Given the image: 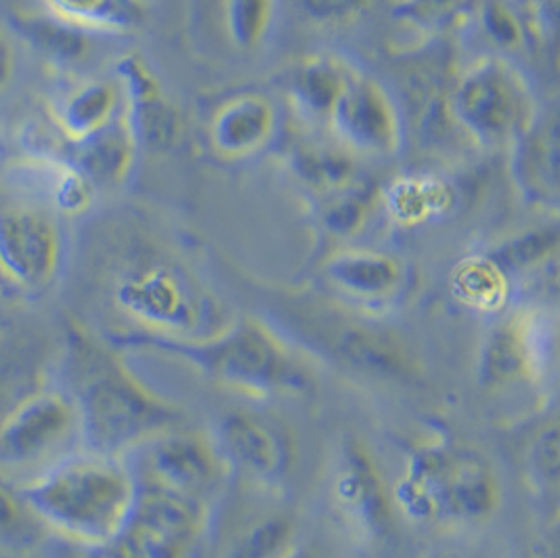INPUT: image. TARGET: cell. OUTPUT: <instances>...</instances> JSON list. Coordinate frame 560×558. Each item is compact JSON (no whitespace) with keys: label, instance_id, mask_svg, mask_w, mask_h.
<instances>
[{"label":"cell","instance_id":"484cf974","mask_svg":"<svg viewBox=\"0 0 560 558\" xmlns=\"http://www.w3.org/2000/svg\"><path fill=\"white\" fill-rule=\"evenodd\" d=\"M52 15L84 32H127L139 26L143 0H49Z\"/></svg>","mask_w":560,"mask_h":558},{"label":"cell","instance_id":"3957f363","mask_svg":"<svg viewBox=\"0 0 560 558\" xmlns=\"http://www.w3.org/2000/svg\"><path fill=\"white\" fill-rule=\"evenodd\" d=\"M120 351H155L177 357L206 381L256 399L294 395L308 397L317 381L313 370L267 324L244 317L202 340L132 336L112 340Z\"/></svg>","mask_w":560,"mask_h":558},{"label":"cell","instance_id":"f546056e","mask_svg":"<svg viewBox=\"0 0 560 558\" xmlns=\"http://www.w3.org/2000/svg\"><path fill=\"white\" fill-rule=\"evenodd\" d=\"M296 171L308 185L326 191L328 196L355 185L353 153L338 148H303L296 153Z\"/></svg>","mask_w":560,"mask_h":558},{"label":"cell","instance_id":"7c38bea8","mask_svg":"<svg viewBox=\"0 0 560 558\" xmlns=\"http://www.w3.org/2000/svg\"><path fill=\"white\" fill-rule=\"evenodd\" d=\"M330 504L361 542H381L393 527V496L383 473L363 443L349 441L340 447L330 479Z\"/></svg>","mask_w":560,"mask_h":558},{"label":"cell","instance_id":"7402d4cb","mask_svg":"<svg viewBox=\"0 0 560 558\" xmlns=\"http://www.w3.org/2000/svg\"><path fill=\"white\" fill-rule=\"evenodd\" d=\"M120 89L107 80H89L72 89L55 107V120L61 132L82 143L118 120Z\"/></svg>","mask_w":560,"mask_h":558},{"label":"cell","instance_id":"8d00e7d4","mask_svg":"<svg viewBox=\"0 0 560 558\" xmlns=\"http://www.w3.org/2000/svg\"><path fill=\"white\" fill-rule=\"evenodd\" d=\"M38 555L43 558H102L100 550L84 548V546L70 544V542H63L57 537H49Z\"/></svg>","mask_w":560,"mask_h":558},{"label":"cell","instance_id":"8992f818","mask_svg":"<svg viewBox=\"0 0 560 558\" xmlns=\"http://www.w3.org/2000/svg\"><path fill=\"white\" fill-rule=\"evenodd\" d=\"M82 447L77 404L63 386L38 382L0 409V479H34Z\"/></svg>","mask_w":560,"mask_h":558},{"label":"cell","instance_id":"9c48e42d","mask_svg":"<svg viewBox=\"0 0 560 558\" xmlns=\"http://www.w3.org/2000/svg\"><path fill=\"white\" fill-rule=\"evenodd\" d=\"M557 359L555 317L535 306L512 311L485 338L479 384L500 388L514 382H541Z\"/></svg>","mask_w":560,"mask_h":558},{"label":"cell","instance_id":"44dd1931","mask_svg":"<svg viewBox=\"0 0 560 558\" xmlns=\"http://www.w3.org/2000/svg\"><path fill=\"white\" fill-rule=\"evenodd\" d=\"M77 146L80 150L74 166L93 187L122 185L135 166L139 148L125 116Z\"/></svg>","mask_w":560,"mask_h":558},{"label":"cell","instance_id":"277c9868","mask_svg":"<svg viewBox=\"0 0 560 558\" xmlns=\"http://www.w3.org/2000/svg\"><path fill=\"white\" fill-rule=\"evenodd\" d=\"M109 299L132 328L105 336L107 342L132 336L202 340L233 322L185 265L160 254L128 256L112 278Z\"/></svg>","mask_w":560,"mask_h":558},{"label":"cell","instance_id":"4fadbf2b","mask_svg":"<svg viewBox=\"0 0 560 558\" xmlns=\"http://www.w3.org/2000/svg\"><path fill=\"white\" fill-rule=\"evenodd\" d=\"M228 466L258 483L276 485L288 477L294 462V443L278 420L253 409H231L214 437Z\"/></svg>","mask_w":560,"mask_h":558},{"label":"cell","instance_id":"2e32d148","mask_svg":"<svg viewBox=\"0 0 560 558\" xmlns=\"http://www.w3.org/2000/svg\"><path fill=\"white\" fill-rule=\"evenodd\" d=\"M324 274L345 299L359 305H395L409 288L408 263L395 254L370 248H345L331 254Z\"/></svg>","mask_w":560,"mask_h":558},{"label":"cell","instance_id":"ba28073f","mask_svg":"<svg viewBox=\"0 0 560 558\" xmlns=\"http://www.w3.org/2000/svg\"><path fill=\"white\" fill-rule=\"evenodd\" d=\"M63 233L49 212L13 206L0 212V283L36 299L45 294L63 267Z\"/></svg>","mask_w":560,"mask_h":558},{"label":"cell","instance_id":"7a4b0ae2","mask_svg":"<svg viewBox=\"0 0 560 558\" xmlns=\"http://www.w3.org/2000/svg\"><path fill=\"white\" fill-rule=\"evenodd\" d=\"M49 537L102 550L122 532L139 493L127 457L74 450L15 485Z\"/></svg>","mask_w":560,"mask_h":558},{"label":"cell","instance_id":"e575fe53","mask_svg":"<svg viewBox=\"0 0 560 558\" xmlns=\"http://www.w3.org/2000/svg\"><path fill=\"white\" fill-rule=\"evenodd\" d=\"M308 20L322 26H342L361 18L374 0H299Z\"/></svg>","mask_w":560,"mask_h":558},{"label":"cell","instance_id":"30bf717a","mask_svg":"<svg viewBox=\"0 0 560 558\" xmlns=\"http://www.w3.org/2000/svg\"><path fill=\"white\" fill-rule=\"evenodd\" d=\"M127 460L139 481L153 483L205 504L230 468L214 439L178 427L158 434Z\"/></svg>","mask_w":560,"mask_h":558},{"label":"cell","instance_id":"d6a6232c","mask_svg":"<svg viewBox=\"0 0 560 558\" xmlns=\"http://www.w3.org/2000/svg\"><path fill=\"white\" fill-rule=\"evenodd\" d=\"M475 0H397L395 15L420 30H441L454 24Z\"/></svg>","mask_w":560,"mask_h":558},{"label":"cell","instance_id":"5b68a950","mask_svg":"<svg viewBox=\"0 0 560 558\" xmlns=\"http://www.w3.org/2000/svg\"><path fill=\"white\" fill-rule=\"evenodd\" d=\"M445 116L475 146L510 150L534 125L539 107L523 70L489 55L459 72L445 97Z\"/></svg>","mask_w":560,"mask_h":558},{"label":"cell","instance_id":"f1b7e54d","mask_svg":"<svg viewBox=\"0 0 560 558\" xmlns=\"http://www.w3.org/2000/svg\"><path fill=\"white\" fill-rule=\"evenodd\" d=\"M278 0H221L223 34L233 49L255 51L276 20Z\"/></svg>","mask_w":560,"mask_h":558},{"label":"cell","instance_id":"f35d334b","mask_svg":"<svg viewBox=\"0 0 560 558\" xmlns=\"http://www.w3.org/2000/svg\"><path fill=\"white\" fill-rule=\"evenodd\" d=\"M32 558H43V557H40V555H36V557H32Z\"/></svg>","mask_w":560,"mask_h":558},{"label":"cell","instance_id":"9a60e30c","mask_svg":"<svg viewBox=\"0 0 560 558\" xmlns=\"http://www.w3.org/2000/svg\"><path fill=\"white\" fill-rule=\"evenodd\" d=\"M120 93L127 100V125L139 148L171 150L180 135V116L141 55H125L118 66Z\"/></svg>","mask_w":560,"mask_h":558},{"label":"cell","instance_id":"d6986e66","mask_svg":"<svg viewBox=\"0 0 560 558\" xmlns=\"http://www.w3.org/2000/svg\"><path fill=\"white\" fill-rule=\"evenodd\" d=\"M324 345L331 356L370 376L408 379L413 374V359L406 345L390 332L361 324H340L326 332Z\"/></svg>","mask_w":560,"mask_h":558},{"label":"cell","instance_id":"cb8c5ba5","mask_svg":"<svg viewBox=\"0 0 560 558\" xmlns=\"http://www.w3.org/2000/svg\"><path fill=\"white\" fill-rule=\"evenodd\" d=\"M49 533L27 507L20 489L0 479V555L32 558L40 553Z\"/></svg>","mask_w":560,"mask_h":558},{"label":"cell","instance_id":"1f68e13d","mask_svg":"<svg viewBox=\"0 0 560 558\" xmlns=\"http://www.w3.org/2000/svg\"><path fill=\"white\" fill-rule=\"evenodd\" d=\"M370 206L368 196L357 191L355 185L331 194L330 200L322 210V225L336 237H349L363 228L368 221Z\"/></svg>","mask_w":560,"mask_h":558},{"label":"cell","instance_id":"4316f807","mask_svg":"<svg viewBox=\"0 0 560 558\" xmlns=\"http://www.w3.org/2000/svg\"><path fill=\"white\" fill-rule=\"evenodd\" d=\"M296 523L283 512H267L242 527L225 558H292L296 550Z\"/></svg>","mask_w":560,"mask_h":558},{"label":"cell","instance_id":"e0dca14e","mask_svg":"<svg viewBox=\"0 0 560 558\" xmlns=\"http://www.w3.org/2000/svg\"><path fill=\"white\" fill-rule=\"evenodd\" d=\"M512 178L523 198L541 210L557 212L559 183V123L555 116H539L512 146Z\"/></svg>","mask_w":560,"mask_h":558},{"label":"cell","instance_id":"ac0fdd59","mask_svg":"<svg viewBox=\"0 0 560 558\" xmlns=\"http://www.w3.org/2000/svg\"><path fill=\"white\" fill-rule=\"evenodd\" d=\"M278 128V109L258 93H237L221 103L210 118L208 139L212 150L240 160L265 150Z\"/></svg>","mask_w":560,"mask_h":558},{"label":"cell","instance_id":"74e56055","mask_svg":"<svg viewBox=\"0 0 560 558\" xmlns=\"http://www.w3.org/2000/svg\"><path fill=\"white\" fill-rule=\"evenodd\" d=\"M13 74H15V49L9 34L4 32V27L0 26V93L11 84Z\"/></svg>","mask_w":560,"mask_h":558},{"label":"cell","instance_id":"ffe728a7","mask_svg":"<svg viewBox=\"0 0 560 558\" xmlns=\"http://www.w3.org/2000/svg\"><path fill=\"white\" fill-rule=\"evenodd\" d=\"M355 68L334 55H313L301 61L288 78V95L308 120L328 125L331 109L340 100Z\"/></svg>","mask_w":560,"mask_h":558},{"label":"cell","instance_id":"52a82bcc","mask_svg":"<svg viewBox=\"0 0 560 558\" xmlns=\"http://www.w3.org/2000/svg\"><path fill=\"white\" fill-rule=\"evenodd\" d=\"M139 481V479H137ZM208 504L139 481L122 532L100 550L102 558H187L205 527Z\"/></svg>","mask_w":560,"mask_h":558},{"label":"cell","instance_id":"d4e9b609","mask_svg":"<svg viewBox=\"0 0 560 558\" xmlns=\"http://www.w3.org/2000/svg\"><path fill=\"white\" fill-rule=\"evenodd\" d=\"M18 32L49 61L74 66L91 53L89 32L57 15H24L15 22Z\"/></svg>","mask_w":560,"mask_h":558},{"label":"cell","instance_id":"603a6c76","mask_svg":"<svg viewBox=\"0 0 560 558\" xmlns=\"http://www.w3.org/2000/svg\"><path fill=\"white\" fill-rule=\"evenodd\" d=\"M32 183L34 194L43 196L63 214H80L93 200V183L77 166L52 158L30 160L22 166V177Z\"/></svg>","mask_w":560,"mask_h":558},{"label":"cell","instance_id":"8fae6325","mask_svg":"<svg viewBox=\"0 0 560 558\" xmlns=\"http://www.w3.org/2000/svg\"><path fill=\"white\" fill-rule=\"evenodd\" d=\"M328 127L345 150L372 158L395 155L406 139L404 116L390 91L359 70L334 105Z\"/></svg>","mask_w":560,"mask_h":558},{"label":"cell","instance_id":"6da1fadb","mask_svg":"<svg viewBox=\"0 0 560 558\" xmlns=\"http://www.w3.org/2000/svg\"><path fill=\"white\" fill-rule=\"evenodd\" d=\"M59 372L77 404L84 450L127 457L183 420L173 402L132 372L120 349L77 319L68 324Z\"/></svg>","mask_w":560,"mask_h":558},{"label":"cell","instance_id":"83f0119b","mask_svg":"<svg viewBox=\"0 0 560 558\" xmlns=\"http://www.w3.org/2000/svg\"><path fill=\"white\" fill-rule=\"evenodd\" d=\"M510 278L487 256H472L454 274V294L477 311H498L506 303Z\"/></svg>","mask_w":560,"mask_h":558},{"label":"cell","instance_id":"4dcf8cb0","mask_svg":"<svg viewBox=\"0 0 560 558\" xmlns=\"http://www.w3.org/2000/svg\"><path fill=\"white\" fill-rule=\"evenodd\" d=\"M557 244H559L557 231L537 229L510 240L487 256L510 278L516 271H527L535 265L544 263L550 254L557 253Z\"/></svg>","mask_w":560,"mask_h":558},{"label":"cell","instance_id":"5bb4252c","mask_svg":"<svg viewBox=\"0 0 560 558\" xmlns=\"http://www.w3.org/2000/svg\"><path fill=\"white\" fill-rule=\"evenodd\" d=\"M434 493L439 521L479 523L502 502V487L493 466L477 452L452 445L441 452Z\"/></svg>","mask_w":560,"mask_h":558},{"label":"cell","instance_id":"d590c367","mask_svg":"<svg viewBox=\"0 0 560 558\" xmlns=\"http://www.w3.org/2000/svg\"><path fill=\"white\" fill-rule=\"evenodd\" d=\"M534 464L541 477L557 483L559 479V429H557V425H552L537 439L534 447Z\"/></svg>","mask_w":560,"mask_h":558},{"label":"cell","instance_id":"ab89813d","mask_svg":"<svg viewBox=\"0 0 560 558\" xmlns=\"http://www.w3.org/2000/svg\"><path fill=\"white\" fill-rule=\"evenodd\" d=\"M0 558H7V557H2V555H0Z\"/></svg>","mask_w":560,"mask_h":558},{"label":"cell","instance_id":"836d02e7","mask_svg":"<svg viewBox=\"0 0 560 558\" xmlns=\"http://www.w3.org/2000/svg\"><path fill=\"white\" fill-rule=\"evenodd\" d=\"M481 24L489 38L506 49H518L527 43V30L521 13L506 0H485Z\"/></svg>","mask_w":560,"mask_h":558}]
</instances>
